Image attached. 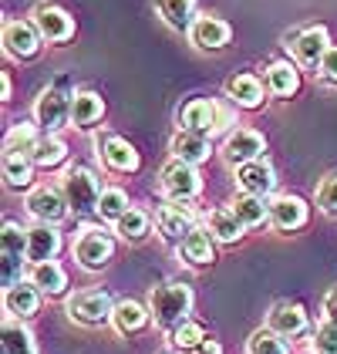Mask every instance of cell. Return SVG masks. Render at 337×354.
Returning <instances> with one entry per match:
<instances>
[{
  "instance_id": "obj_41",
  "label": "cell",
  "mask_w": 337,
  "mask_h": 354,
  "mask_svg": "<svg viewBox=\"0 0 337 354\" xmlns=\"http://www.w3.org/2000/svg\"><path fill=\"white\" fill-rule=\"evenodd\" d=\"M317 206H320L327 216H337V172L327 176V179L317 186Z\"/></svg>"
},
{
  "instance_id": "obj_2",
  "label": "cell",
  "mask_w": 337,
  "mask_h": 354,
  "mask_svg": "<svg viewBox=\"0 0 337 354\" xmlns=\"http://www.w3.org/2000/svg\"><path fill=\"white\" fill-rule=\"evenodd\" d=\"M61 192L78 216H88V213H98V199L105 189L88 165H68L61 176Z\"/></svg>"
},
{
  "instance_id": "obj_16",
  "label": "cell",
  "mask_w": 337,
  "mask_h": 354,
  "mask_svg": "<svg viewBox=\"0 0 337 354\" xmlns=\"http://www.w3.org/2000/svg\"><path fill=\"white\" fill-rule=\"evenodd\" d=\"M98 156L112 172H135L139 169V152L132 149V142H125L118 136L98 138Z\"/></svg>"
},
{
  "instance_id": "obj_14",
  "label": "cell",
  "mask_w": 337,
  "mask_h": 354,
  "mask_svg": "<svg viewBox=\"0 0 337 354\" xmlns=\"http://www.w3.org/2000/svg\"><path fill=\"white\" fill-rule=\"evenodd\" d=\"M307 223V203L300 196H277L270 199V226L290 233V230H300Z\"/></svg>"
},
{
  "instance_id": "obj_32",
  "label": "cell",
  "mask_w": 337,
  "mask_h": 354,
  "mask_svg": "<svg viewBox=\"0 0 337 354\" xmlns=\"http://www.w3.org/2000/svg\"><path fill=\"white\" fill-rule=\"evenodd\" d=\"M3 354H37L34 334L17 317H7L3 321Z\"/></svg>"
},
{
  "instance_id": "obj_37",
  "label": "cell",
  "mask_w": 337,
  "mask_h": 354,
  "mask_svg": "<svg viewBox=\"0 0 337 354\" xmlns=\"http://www.w3.org/2000/svg\"><path fill=\"white\" fill-rule=\"evenodd\" d=\"M64 156H68V145H64L57 136H44L37 142V149L30 152L34 165H41V169H51V165L64 162Z\"/></svg>"
},
{
  "instance_id": "obj_30",
  "label": "cell",
  "mask_w": 337,
  "mask_h": 354,
  "mask_svg": "<svg viewBox=\"0 0 337 354\" xmlns=\"http://www.w3.org/2000/svg\"><path fill=\"white\" fill-rule=\"evenodd\" d=\"M148 317H152V314L142 307L139 300H118V304H115V314H112V324L118 334H135L139 327H145Z\"/></svg>"
},
{
  "instance_id": "obj_33",
  "label": "cell",
  "mask_w": 337,
  "mask_h": 354,
  "mask_svg": "<svg viewBox=\"0 0 337 354\" xmlns=\"http://www.w3.org/2000/svg\"><path fill=\"white\" fill-rule=\"evenodd\" d=\"M37 132H34V125L28 122H17V125H10V132L3 138V156H30L34 149H37Z\"/></svg>"
},
{
  "instance_id": "obj_15",
  "label": "cell",
  "mask_w": 337,
  "mask_h": 354,
  "mask_svg": "<svg viewBox=\"0 0 337 354\" xmlns=\"http://www.w3.org/2000/svg\"><path fill=\"white\" fill-rule=\"evenodd\" d=\"M37 307H41V290L30 280H17V283H10L3 290V310H7V317L24 321L30 314H37Z\"/></svg>"
},
{
  "instance_id": "obj_35",
  "label": "cell",
  "mask_w": 337,
  "mask_h": 354,
  "mask_svg": "<svg viewBox=\"0 0 337 354\" xmlns=\"http://www.w3.org/2000/svg\"><path fill=\"white\" fill-rule=\"evenodd\" d=\"M148 213H142L135 206H128V213H122V216L115 219V233L122 236V240H132V243H139L145 240V233H148Z\"/></svg>"
},
{
  "instance_id": "obj_10",
  "label": "cell",
  "mask_w": 337,
  "mask_h": 354,
  "mask_svg": "<svg viewBox=\"0 0 337 354\" xmlns=\"http://www.w3.org/2000/svg\"><path fill=\"white\" fill-rule=\"evenodd\" d=\"M263 149H267V142H263L260 132H253V129H233L223 142V159L229 165H247V162H256L263 156Z\"/></svg>"
},
{
  "instance_id": "obj_22",
  "label": "cell",
  "mask_w": 337,
  "mask_h": 354,
  "mask_svg": "<svg viewBox=\"0 0 337 354\" xmlns=\"http://www.w3.org/2000/svg\"><path fill=\"white\" fill-rule=\"evenodd\" d=\"M267 327L280 337H293L307 327V310L300 304H277L270 314H267Z\"/></svg>"
},
{
  "instance_id": "obj_31",
  "label": "cell",
  "mask_w": 337,
  "mask_h": 354,
  "mask_svg": "<svg viewBox=\"0 0 337 354\" xmlns=\"http://www.w3.org/2000/svg\"><path fill=\"white\" fill-rule=\"evenodd\" d=\"M155 10L175 30L193 28V21H196V0H155Z\"/></svg>"
},
{
  "instance_id": "obj_44",
  "label": "cell",
  "mask_w": 337,
  "mask_h": 354,
  "mask_svg": "<svg viewBox=\"0 0 337 354\" xmlns=\"http://www.w3.org/2000/svg\"><path fill=\"white\" fill-rule=\"evenodd\" d=\"M324 317H327L331 324H337V287L324 297Z\"/></svg>"
},
{
  "instance_id": "obj_39",
  "label": "cell",
  "mask_w": 337,
  "mask_h": 354,
  "mask_svg": "<svg viewBox=\"0 0 337 354\" xmlns=\"http://www.w3.org/2000/svg\"><path fill=\"white\" fill-rule=\"evenodd\" d=\"M122 213H128V196H125V189L112 186V189L102 192V199H98V216L112 219V223H115Z\"/></svg>"
},
{
  "instance_id": "obj_1",
  "label": "cell",
  "mask_w": 337,
  "mask_h": 354,
  "mask_svg": "<svg viewBox=\"0 0 337 354\" xmlns=\"http://www.w3.org/2000/svg\"><path fill=\"white\" fill-rule=\"evenodd\" d=\"M189 310H193L189 283H159L148 290V314L162 330H175L182 321H189Z\"/></svg>"
},
{
  "instance_id": "obj_46",
  "label": "cell",
  "mask_w": 337,
  "mask_h": 354,
  "mask_svg": "<svg viewBox=\"0 0 337 354\" xmlns=\"http://www.w3.org/2000/svg\"><path fill=\"white\" fill-rule=\"evenodd\" d=\"M0 95H3V102L10 98V78H7V75H3V88H0Z\"/></svg>"
},
{
  "instance_id": "obj_7",
  "label": "cell",
  "mask_w": 337,
  "mask_h": 354,
  "mask_svg": "<svg viewBox=\"0 0 337 354\" xmlns=\"http://www.w3.org/2000/svg\"><path fill=\"white\" fill-rule=\"evenodd\" d=\"M71 102H75V95H64L61 88L41 91V98H37V105H34L37 125H41L48 136H55L57 129H64V125L71 122Z\"/></svg>"
},
{
  "instance_id": "obj_18",
  "label": "cell",
  "mask_w": 337,
  "mask_h": 354,
  "mask_svg": "<svg viewBox=\"0 0 337 354\" xmlns=\"http://www.w3.org/2000/svg\"><path fill=\"white\" fill-rule=\"evenodd\" d=\"M168 152H172V159H179V162L199 165V162H206V159H209L213 145H209V136L182 129V132H175V136H172V145H168Z\"/></svg>"
},
{
  "instance_id": "obj_29",
  "label": "cell",
  "mask_w": 337,
  "mask_h": 354,
  "mask_svg": "<svg viewBox=\"0 0 337 354\" xmlns=\"http://www.w3.org/2000/svg\"><path fill=\"white\" fill-rule=\"evenodd\" d=\"M236 219L243 223V226H260V223H267L270 219V203H267V196H250V192H240L236 199H233V206H229Z\"/></svg>"
},
{
  "instance_id": "obj_5",
  "label": "cell",
  "mask_w": 337,
  "mask_h": 354,
  "mask_svg": "<svg viewBox=\"0 0 337 354\" xmlns=\"http://www.w3.org/2000/svg\"><path fill=\"white\" fill-rule=\"evenodd\" d=\"M112 257H115V240L105 230L88 226V230L78 233V240H75V260L81 263L84 270H102Z\"/></svg>"
},
{
  "instance_id": "obj_19",
  "label": "cell",
  "mask_w": 337,
  "mask_h": 354,
  "mask_svg": "<svg viewBox=\"0 0 337 354\" xmlns=\"http://www.w3.org/2000/svg\"><path fill=\"white\" fill-rule=\"evenodd\" d=\"M61 250V233L51 223H34L28 230V260L30 263H48Z\"/></svg>"
},
{
  "instance_id": "obj_43",
  "label": "cell",
  "mask_w": 337,
  "mask_h": 354,
  "mask_svg": "<svg viewBox=\"0 0 337 354\" xmlns=\"http://www.w3.org/2000/svg\"><path fill=\"white\" fill-rule=\"evenodd\" d=\"M320 75H324L327 82L337 84V44L327 48V55H324V61H320Z\"/></svg>"
},
{
  "instance_id": "obj_8",
  "label": "cell",
  "mask_w": 337,
  "mask_h": 354,
  "mask_svg": "<svg viewBox=\"0 0 337 354\" xmlns=\"http://www.w3.org/2000/svg\"><path fill=\"white\" fill-rule=\"evenodd\" d=\"M155 226H159V236H162V240L182 243V240L196 230V213H193L186 203H172V199H168L166 206H159V213H155Z\"/></svg>"
},
{
  "instance_id": "obj_4",
  "label": "cell",
  "mask_w": 337,
  "mask_h": 354,
  "mask_svg": "<svg viewBox=\"0 0 337 354\" xmlns=\"http://www.w3.org/2000/svg\"><path fill=\"white\" fill-rule=\"evenodd\" d=\"M159 189L166 192V199H172V203H189V199H196V196H199V189H202V179H199L196 165L172 159V162L162 165Z\"/></svg>"
},
{
  "instance_id": "obj_24",
  "label": "cell",
  "mask_w": 337,
  "mask_h": 354,
  "mask_svg": "<svg viewBox=\"0 0 337 354\" xmlns=\"http://www.w3.org/2000/svg\"><path fill=\"white\" fill-rule=\"evenodd\" d=\"M263 91H267V84L260 82V78H253V75H236V78L226 82L229 102L240 105V109H256L263 102Z\"/></svg>"
},
{
  "instance_id": "obj_3",
  "label": "cell",
  "mask_w": 337,
  "mask_h": 354,
  "mask_svg": "<svg viewBox=\"0 0 337 354\" xmlns=\"http://www.w3.org/2000/svg\"><path fill=\"white\" fill-rule=\"evenodd\" d=\"M112 314H115V300L108 290H78L75 297L68 300V317L75 324L84 327L112 324Z\"/></svg>"
},
{
  "instance_id": "obj_13",
  "label": "cell",
  "mask_w": 337,
  "mask_h": 354,
  "mask_svg": "<svg viewBox=\"0 0 337 354\" xmlns=\"http://www.w3.org/2000/svg\"><path fill=\"white\" fill-rule=\"evenodd\" d=\"M41 34L34 24H24V21H7L3 24V48L10 57H34L41 51Z\"/></svg>"
},
{
  "instance_id": "obj_17",
  "label": "cell",
  "mask_w": 337,
  "mask_h": 354,
  "mask_svg": "<svg viewBox=\"0 0 337 354\" xmlns=\"http://www.w3.org/2000/svg\"><path fill=\"white\" fill-rule=\"evenodd\" d=\"M179 125L189 132L216 136V102L213 98H193L179 109Z\"/></svg>"
},
{
  "instance_id": "obj_6",
  "label": "cell",
  "mask_w": 337,
  "mask_h": 354,
  "mask_svg": "<svg viewBox=\"0 0 337 354\" xmlns=\"http://www.w3.org/2000/svg\"><path fill=\"white\" fill-rule=\"evenodd\" d=\"M0 250H3V287L24 280L21 267H24V257H28V230L7 219L3 230H0Z\"/></svg>"
},
{
  "instance_id": "obj_25",
  "label": "cell",
  "mask_w": 337,
  "mask_h": 354,
  "mask_svg": "<svg viewBox=\"0 0 337 354\" xmlns=\"http://www.w3.org/2000/svg\"><path fill=\"white\" fill-rule=\"evenodd\" d=\"M267 91L270 95H277V98H287V95H293L297 88H300V75H297V68L290 64V61H273L270 68H267Z\"/></svg>"
},
{
  "instance_id": "obj_38",
  "label": "cell",
  "mask_w": 337,
  "mask_h": 354,
  "mask_svg": "<svg viewBox=\"0 0 337 354\" xmlns=\"http://www.w3.org/2000/svg\"><path fill=\"white\" fill-rule=\"evenodd\" d=\"M206 341V327L196 324V321H182V324L172 330V348L175 351H196L199 344Z\"/></svg>"
},
{
  "instance_id": "obj_20",
  "label": "cell",
  "mask_w": 337,
  "mask_h": 354,
  "mask_svg": "<svg viewBox=\"0 0 337 354\" xmlns=\"http://www.w3.org/2000/svg\"><path fill=\"white\" fill-rule=\"evenodd\" d=\"M327 48H331V41H327V30L324 28H307L304 34L293 37V55H297L300 64H307V68H320Z\"/></svg>"
},
{
  "instance_id": "obj_34",
  "label": "cell",
  "mask_w": 337,
  "mask_h": 354,
  "mask_svg": "<svg viewBox=\"0 0 337 354\" xmlns=\"http://www.w3.org/2000/svg\"><path fill=\"white\" fill-rule=\"evenodd\" d=\"M34 179V159L30 156H3V183L10 189H24Z\"/></svg>"
},
{
  "instance_id": "obj_21",
  "label": "cell",
  "mask_w": 337,
  "mask_h": 354,
  "mask_svg": "<svg viewBox=\"0 0 337 354\" xmlns=\"http://www.w3.org/2000/svg\"><path fill=\"white\" fill-rule=\"evenodd\" d=\"M189 37H193V44L202 48V51H220L226 41H229V24L220 21V17H196L193 21V28H189Z\"/></svg>"
},
{
  "instance_id": "obj_12",
  "label": "cell",
  "mask_w": 337,
  "mask_h": 354,
  "mask_svg": "<svg viewBox=\"0 0 337 354\" xmlns=\"http://www.w3.org/2000/svg\"><path fill=\"white\" fill-rule=\"evenodd\" d=\"M37 34L44 37V41H51V44H61V41H68L71 34H75V21L61 10V7H48V3H41L37 10H34V21H30Z\"/></svg>"
},
{
  "instance_id": "obj_36",
  "label": "cell",
  "mask_w": 337,
  "mask_h": 354,
  "mask_svg": "<svg viewBox=\"0 0 337 354\" xmlns=\"http://www.w3.org/2000/svg\"><path fill=\"white\" fill-rule=\"evenodd\" d=\"M247 354H290V348H287V341L280 334H273L270 327H260L247 341Z\"/></svg>"
},
{
  "instance_id": "obj_11",
  "label": "cell",
  "mask_w": 337,
  "mask_h": 354,
  "mask_svg": "<svg viewBox=\"0 0 337 354\" xmlns=\"http://www.w3.org/2000/svg\"><path fill=\"white\" fill-rule=\"evenodd\" d=\"M236 186H240V192H250V196H270L277 189V172L263 159L236 165Z\"/></svg>"
},
{
  "instance_id": "obj_42",
  "label": "cell",
  "mask_w": 337,
  "mask_h": 354,
  "mask_svg": "<svg viewBox=\"0 0 337 354\" xmlns=\"http://www.w3.org/2000/svg\"><path fill=\"white\" fill-rule=\"evenodd\" d=\"M236 105H233V102H216V136H220V132H226V136H229V132H233V125H236Z\"/></svg>"
},
{
  "instance_id": "obj_27",
  "label": "cell",
  "mask_w": 337,
  "mask_h": 354,
  "mask_svg": "<svg viewBox=\"0 0 337 354\" xmlns=\"http://www.w3.org/2000/svg\"><path fill=\"white\" fill-rule=\"evenodd\" d=\"M30 283H34L41 294H48V297H61L64 287H68V273L61 270V263H55V260H48V263H34Z\"/></svg>"
},
{
  "instance_id": "obj_23",
  "label": "cell",
  "mask_w": 337,
  "mask_h": 354,
  "mask_svg": "<svg viewBox=\"0 0 337 354\" xmlns=\"http://www.w3.org/2000/svg\"><path fill=\"white\" fill-rule=\"evenodd\" d=\"M179 257L189 263V267H206L216 260V250H213V233L209 230H193L182 243H179Z\"/></svg>"
},
{
  "instance_id": "obj_40",
  "label": "cell",
  "mask_w": 337,
  "mask_h": 354,
  "mask_svg": "<svg viewBox=\"0 0 337 354\" xmlns=\"http://www.w3.org/2000/svg\"><path fill=\"white\" fill-rule=\"evenodd\" d=\"M310 354H337V324H320L310 337Z\"/></svg>"
},
{
  "instance_id": "obj_9",
  "label": "cell",
  "mask_w": 337,
  "mask_h": 354,
  "mask_svg": "<svg viewBox=\"0 0 337 354\" xmlns=\"http://www.w3.org/2000/svg\"><path fill=\"white\" fill-rule=\"evenodd\" d=\"M28 213L37 223H51V226H57L61 219L68 216V199H64V192L55 189V186H37V189L28 192Z\"/></svg>"
},
{
  "instance_id": "obj_45",
  "label": "cell",
  "mask_w": 337,
  "mask_h": 354,
  "mask_svg": "<svg viewBox=\"0 0 337 354\" xmlns=\"http://www.w3.org/2000/svg\"><path fill=\"white\" fill-rule=\"evenodd\" d=\"M189 354H223V351H220V344H216V341H202L196 351H189Z\"/></svg>"
},
{
  "instance_id": "obj_26",
  "label": "cell",
  "mask_w": 337,
  "mask_h": 354,
  "mask_svg": "<svg viewBox=\"0 0 337 354\" xmlns=\"http://www.w3.org/2000/svg\"><path fill=\"white\" fill-rule=\"evenodd\" d=\"M206 230H209L213 240H220V243H236V240L243 236V223L236 219V213H233L229 206L213 209V213L206 216Z\"/></svg>"
},
{
  "instance_id": "obj_28",
  "label": "cell",
  "mask_w": 337,
  "mask_h": 354,
  "mask_svg": "<svg viewBox=\"0 0 337 354\" xmlns=\"http://www.w3.org/2000/svg\"><path fill=\"white\" fill-rule=\"evenodd\" d=\"M102 115H105L102 95H95V91H78L75 95V102H71V125L91 129L95 122H102Z\"/></svg>"
}]
</instances>
